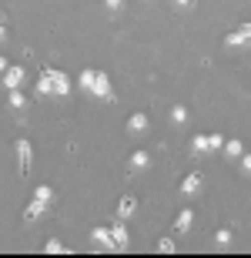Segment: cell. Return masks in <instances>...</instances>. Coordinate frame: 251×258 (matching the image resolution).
Returning a JSON list of instances; mask_svg holds the SVG:
<instances>
[{
    "label": "cell",
    "instance_id": "cell-1",
    "mask_svg": "<svg viewBox=\"0 0 251 258\" xmlns=\"http://www.w3.org/2000/svg\"><path fill=\"white\" fill-rule=\"evenodd\" d=\"M14 154H17V171L27 174L30 168H34V144H30L27 138H17V144H14Z\"/></svg>",
    "mask_w": 251,
    "mask_h": 258
},
{
    "label": "cell",
    "instance_id": "cell-2",
    "mask_svg": "<svg viewBox=\"0 0 251 258\" xmlns=\"http://www.w3.org/2000/svg\"><path fill=\"white\" fill-rule=\"evenodd\" d=\"M91 241H94L97 248H104V251H117L114 235H111V225H97V228L91 231Z\"/></svg>",
    "mask_w": 251,
    "mask_h": 258
},
{
    "label": "cell",
    "instance_id": "cell-3",
    "mask_svg": "<svg viewBox=\"0 0 251 258\" xmlns=\"http://www.w3.org/2000/svg\"><path fill=\"white\" fill-rule=\"evenodd\" d=\"M91 94H94V97H101V101H114V87H111V77H107L104 71H97L94 87H91Z\"/></svg>",
    "mask_w": 251,
    "mask_h": 258
},
{
    "label": "cell",
    "instance_id": "cell-4",
    "mask_svg": "<svg viewBox=\"0 0 251 258\" xmlns=\"http://www.w3.org/2000/svg\"><path fill=\"white\" fill-rule=\"evenodd\" d=\"M24 81H27V74H24V67H20V64H10L7 71H4V87H7V91L24 87Z\"/></svg>",
    "mask_w": 251,
    "mask_h": 258
},
{
    "label": "cell",
    "instance_id": "cell-5",
    "mask_svg": "<svg viewBox=\"0 0 251 258\" xmlns=\"http://www.w3.org/2000/svg\"><path fill=\"white\" fill-rule=\"evenodd\" d=\"M111 235H114V245H117V251H127V245H131V235H127V225H124V218H114V221H111Z\"/></svg>",
    "mask_w": 251,
    "mask_h": 258
},
{
    "label": "cell",
    "instance_id": "cell-6",
    "mask_svg": "<svg viewBox=\"0 0 251 258\" xmlns=\"http://www.w3.org/2000/svg\"><path fill=\"white\" fill-rule=\"evenodd\" d=\"M127 134H134V138H137V134H144L147 131V127H151V117H147L144 114V111H134V114H131V117H127Z\"/></svg>",
    "mask_w": 251,
    "mask_h": 258
},
{
    "label": "cell",
    "instance_id": "cell-7",
    "mask_svg": "<svg viewBox=\"0 0 251 258\" xmlns=\"http://www.w3.org/2000/svg\"><path fill=\"white\" fill-rule=\"evenodd\" d=\"M201 184H204V174H201V171H191V174H184V181H181V195H188V198H194V195L201 191Z\"/></svg>",
    "mask_w": 251,
    "mask_h": 258
},
{
    "label": "cell",
    "instance_id": "cell-8",
    "mask_svg": "<svg viewBox=\"0 0 251 258\" xmlns=\"http://www.w3.org/2000/svg\"><path fill=\"white\" fill-rule=\"evenodd\" d=\"M54 77H57V71H54V67H44V71H40V81H37V94L40 97H50V94H54Z\"/></svg>",
    "mask_w": 251,
    "mask_h": 258
},
{
    "label": "cell",
    "instance_id": "cell-9",
    "mask_svg": "<svg viewBox=\"0 0 251 258\" xmlns=\"http://www.w3.org/2000/svg\"><path fill=\"white\" fill-rule=\"evenodd\" d=\"M44 215H47V201H40V198H34L27 208H24V218H27L30 225H34V221H40Z\"/></svg>",
    "mask_w": 251,
    "mask_h": 258
},
{
    "label": "cell",
    "instance_id": "cell-10",
    "mask_svg": "<svg viewBox=\"0 0 251 258\" xmlns=\"http://www.w3.org/2000/svg\"><path fill=\"white\" fill-rule=\"evenodd\" d=\"M134 211H137V198H134V195H124V198H121V201H117V218H131V215H134Z\"/></svg>",
    "mask_w": 251,
    "mask_h": 258
},
{
    "label": "cell",
    "instance_id": "cell-11",
    "mask_svg": "<svg viewBox=\"0 0 251 258\" xmlns=\"http://www.w3.org/2000/svg\"><path fill=\"white\" fill-rule=\"evenodd\" d=\"M191 221H194V211L181 208V215L174 218V231H178V235H188V231H191Z\"/></svg>",
    "mask_w": 251,
    "mask_h": 258
},
{
    "label": "cell",
    "instance_id": "cell-12",
    "mask_svg": "<svg viewBox=\"0 0 251 258\" xmlns=\"http://www.w3.org/2000/svg\"><path fill=\"white\" fill-rule=\"evenodd\" d=\"M221 151L228 154L231 161H238V158L244 154V144H241V138H224V148H221Z\"/></svg>",
    "mask_w": 251,
    "mask_h": 258
},
{
    "label": "cell",
    "instance_id": "cell-13",
    "mask_svg": "<svg viewBox=\"0 0 251 258\" xmlns=\"http://www.w3.org/2000/svg\"><path fill=\"white\" fill-rule=\"evenodd\" d=\"M70 91H74V84H70V77L64 74V71H57V77H54V94H57V97H67Z\"/></svg>",
    "mask_w": 251,
    "mask_h": 258
},
{
    "label": "cell",
    "instance_id": "cell-14",
    "mask_svg": "<svg viewBox=\"0 0 251 258\" xmlns=\"http://www.w3.org/2000/svg\"><path fill=\"white\" fill-rule=\"evenodd\" d=\"M147 164H151V154L147 151H134L131 158H127V168H131V171H144Z\"/></svg>",
    "mask_w": 251,
    "mask_h": 258
},
{
    "label": "cell",
    "instance_id": "cell-15",
    "mask_svg": "<svg viewBox=\"0 0 251 258\" xmlns=\"http://www.w3.org/2000/svg\"><path fill=\"white\" fill-rule=\"evenodd\" d=\"M94 77H97V71H94V67H84V71L77 74V87L91 94V87H94Z\"/></svg>",
    "mask_w": 251,
    "mask_h": 258
},
{
    "label": "cell",
    "instance_id": "cell-16",
    "mask_svg": "<svg viewBox=\"0 0 251 258\" xmlns=\"http://www.w3.org/2000/svg\"><path fill=\"white\" fill-rule=\"evenodd\" d=\"M231 241H234L231 228H218L214 231V248H231Z\"/></svg>",
    "mask_w": 251,
    "mask_h": 258
},
{
    "label": "cell",
    "instance_id": "cell-17",
    "mask_svg": "<svg viewBox=\"0 0 251 258\" xmlns=\"http://www.w3.org/2000/svg\"><path fill=\"white\" fill-rule=\"evenodd\" d=\"M7 104L14 107V111H24V107H27V94H24V91H10V97H7Z\"/></svg>",
    "mask_w": 251,
    "mask_h": 258
},
{
    "label": "cell",
    "instance_id": "cell-18",
    "mask_svg": "<svg viewBox=\"0 0 251 258\" xmlns=\"http://www.w3.org/2000/svg\"><path fill=\"white\" fill-rule=\"evenodd\" d=\"M44 251H47V255H67V245H64L60 238H47V245H44Z\"/></svg>",
    "mask_w": 251,
    "mask_h": 258
},
{
    "label": "cell",
    "instance_id": "cell-19",
    "mask_svg": "<svg viewBox=\"0 0 251 258\" xmlns=\"http://www.w3.org/2000/svg\"><path fill=\"white\" fill-rule=\"evenodd\" d=\"M191 151L194 154H208V134H194L191 138Z\"/></svg>",
    "mask_w": 251,
    "mask_h": 258
},
{
    "label": "cell",
    "instance_id": "cell-20",
    "mask_svg": "<svg viewBox=\"0 0 251 258\" xmlns=\"http://www.w3.org/2000/svg\"><path fill=\"white\" fill-rule=\"evenodd\" d=\"M224 44H228V47H244V44H248V40H244V34L238 27L231 30V34H228V37H224Z\"/></svg>",
    "mask_w": 251,
    "mask_h": 258
},
{
    "label": "cell",
    "instance_id": "cell-21",
    "mask_svg": "<svg viewBox=\"0 0 251 258\" xmlns=\"http://www.w3.org/2000/svg\"><path fill=\"white\" fill-rule=\"evenodd\" d=\"M224 148V134H208V154Z\"/></svg>",
    "mask_w": 251,
    "mask_h": 258
},
{
    "label": "cell",
    "instance_id": "cell-22",
    "mask_svg": "<svg viewBox=\"0 0 251 258\" xmlns=\"http://www.w3.org/2000/svg\"><path fill=\"white\" fill-rule=\"evenodd\" d=\"M171 121H174V124H184V121H188V107H184V104L171 107Z\"/></svg>",
    "mask_w": 251,
    "mask_h": 258
},
{
    "label": "cell",
    "instance_id": "cell-23",
    "mask_svg": "<svg viewBox=\"0 0 251 258\" xmlns=\"http://www.w3.org/2000/svg\"><path fill=\"white\" fill-rule=\"evenodd\" d=\"M34 198H40V201H47V205H50V201H54V191H50L47 184H37V188H34Z\"/></svg>",
    "mask_w": 251,
    "mask_h": 258
},
{
    "label": "cell",
    "instance_id": "cell-24",
    "mask_svg": "<svg viewBox=\"0 0 251 258\" xmlns=\"http://www.w3.org/2000/svg\"><path fill=\"white\" fill-rule=\"evenodd\" d=\"M157 251H161V255H174L178 245H174V238H161V241H157Z\"/></svg>",
    "mask_w": 251,
    "mask_h": 258
},
{
    "label": "cell",
    "instance_id": "cell-25",
    "mask_svg": "<svg viewBox=\"0 0 251 258\" xmlns=\"http://www.w3.org/2000/svg\"><path fill=\"white\" fill-rule=\"evenodd\" d=\"M238 164H241V171H244V174L251 178V151H244L241 158H238Z\"/></svg>",
    "mask_w": 251,
    "mask_h": 258
},
{
    "label": "cell",
    "instance_id": "cell-26",
    "mask_svg": "<svg viewBox=\"0 0 251 258\" xmlns=\"http://www.w3.org/2000/svg\"><path fill=\"white\" fill-rule=\"evenodd\" d=\"M104 7H107V10H111V14H117V10L124 7V0H104Z\"/></svg>",
    "mask_w": 251,
    "mask_h": 258
},
{
    "label": "cell",
    "instance_id": "cell-27",
    "mask_svg": "<svg viewBox=\"0 0 251 258\" xmlns=\"http://www.w3.org/2000/svg\"><path fill=\"white\" fill-rule=\"evenodd\" d=\"M174 4H178V7H184V10H191V7H194V0H174Z\"/></svg>",
    "mask_w": 251,
    "mask_h": 258
},
{
    "label": "cell",
    "instance_id": "cell-28",
    "mask_svg": "<svg viewBox=\"0 0 251 258\" xmlns=\"http://www.w3.org/2000/svg\"><path fill=\"white\" fill-rule=\"evenodd\" d=\"M238 30H241V34H244V40H251V24H241V27H238Z\"/></svg>",
    "mask_w": 251,
    "mask_h": 258
},
{
    "label": "cell",
    "instance_id": "cell-29",
    "mask_svg": "<svg viewBox=\"0 0 251 258\" xmlns=\"http://www.w3.org/2000/svg\"><path fill=\"white\" fill-rule=\"evenodd\" d=\"M0 40H7V27H4V20H0Z\"/></svg>",
    "mask_w": 251,
    "mask_h": 258
},
{
    "label": "cell",
    "instance_id": "cell-30",
    "mask_svg": "<svg viewBox=\"0 0 251 258\" xmlns=\"http://www.w3.org/2000/svg\"><path fill=\"white\" fill-rule=\"evenodd\" d=\"M7 67H10V64H7V57H0V74H4V71H7Z\"/></svg>",
    "mask_w": 251,
    "mask_h": 258
},
{
    "label": "cell",
    "instance_id": "cell-31",
    "mask_svg": "<svg viewBox=\"0 0 251 258\" xmlns=\"http://www.w3.org/2000/svg\"><path fill=\"white\" fill-rule=\"evenodd\" d=\"M0 20H4V14H0Z\"/></svg>",
    "mask_w": 251,
    "mask_h": 258
}]
</instances>
